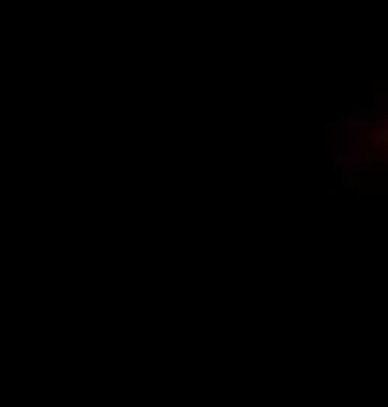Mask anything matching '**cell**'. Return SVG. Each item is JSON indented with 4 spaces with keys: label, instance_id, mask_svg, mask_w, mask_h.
<instances>
[{
    "label": "cell",
    "instance_id": "1",
    "mask_svg": "<svg viewBox=\"0 0 388 407\" xmlns=\"http://www.w3.org/2000/svg\"><path fill=\"white\" fill-rule=\"evenodd\" d=\"M369 97H373L377 105H385V101H388V86H385V82H377V86H373V93H369Z\"/></svg>",
    "mask_w": 388,
    "mask_h": 407
}]
</instances>
